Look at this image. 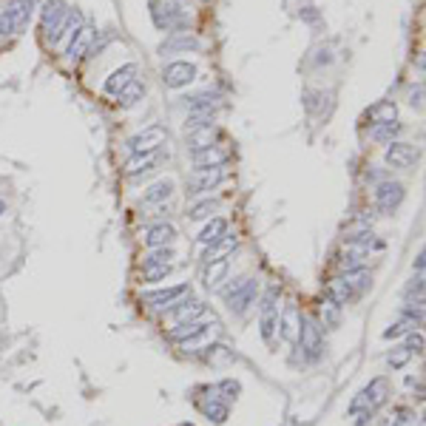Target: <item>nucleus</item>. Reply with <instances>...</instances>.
Listing matches in <instances>:
<instances>
[{
	"instance_id": "f257e3e1",
	"label": "nucleus",
	"mask_w": 426,
	"mask_h": 426,
	"mask_svg": "<svg viewBox=\"0 0 426 426\" xmlns=\"http://www.w3.org/2000/svg\"><path fill=\"white\" fill-rule=\"evenodd\" d=\"M148 6H151V20L157 29L162 32H179L191 23V15L188 9L182 6V0H148Z\"/></svg>"
},
{
	"instance_id": "f03ea898",
	"label": "nucleus",
	"mask_w": 426,
	"mask_h": 426,
	"mask_svg": "<svg viewBox=\"0 0 426 426\" xmlns=\"http://www.w3.org/2000/svg\"><path fill=\"white\" fill-rule=\"evenodd\" d=\"M387 401H389V381L387 378H375V381H370L367 389H361L359 395L352 398L349 415H359V412H373L375 415Z\"/></svg>"
},
{
	"instance_id": "7ed1b4c3",
	"label": "nucleus",
	"mask_w": 426,
	"mask_h": 426,
	"mask_svg": "<svg viewBox=\"0 0 426 426\" xmlns=\"http://www.w3.org/2000/svg\"><path fill=\"white\" fill-rule=\"evenodd\" d=\"M278 296H281V288H270L259 299V330H262L264 344H273L278 335Z\"/></svg>"
},
{
	"instance_id": "20e7f679",
	"label": "nucleus",
	"mask_w": 426,
	"mask_h": 426,
	"mask_svg": "<svg viewBox=\"0 0 426 426\" xmlns=\"http://www.w3.org/2000/svg\"><path fill=\"white\" fill-rule=\"evenodd\" d=\"M296 347L302 349V355L307 361H318L321 359V352H324V327H321L318 318H313V316L302 318V330H299Z\"/></svg>"
},
{
	"instance_id": "39448f33",
	"label": "nucleus",
	"mask_w": 426,
	"mask_h": 426,
	"mask_svg": "<svg viewBox=\"0 0 426 426\" xmlns=\"http://www.w3.org/2000/svg\"><path fill=\"white\" fill-rule=\"evenodd\" d=\"M418 157H420V151L412 146V142H401V139H395V142H389V146H387L384 162H387L389 168L406 171V168H412V165L418 162Z\"/></svg>"
},
{
	"instance_id": "423d86ee",
	"label": "nucleus",
	"mask_w": 426,
	"mask_h": 426,
	"mask_svg": "<svg viewBox=\"0 0 426 426\" xmlns=\"http://www.w3.org/2000/svg\"><path fill=\"white\" fill-rule=\"evenodd\" d=\"M165 136L168 134L162 125H148L146 131H139L136 136L128 139V148H131V154H151V151H160Z\"/></svg>"
},
{
	"instance_id": "0eeeda50",
	"label": "nucleus",
	"mask_w": 426,
	"mask_h": 426,
	"mask_svg": "<svg viewBox=\"0 0 426 426\" xmlns=\"http://www.w3.org/2000/svg\"><path fill=\"white\" fill-rule=\"evenodd\" d=\"M302 310L296 302H288L284 310L278 313V335L288 341V344H296L299 341V330H302Z\"/></svg>"
},
{
	"instance_id": "6e6552de",
	"label": "nucleus",
	"mask_w": 426,
	"mask_h": 426,
	"mask_svg": "<svg viewBox=\"0 0 426 426\" xmlns=\"http://www.w3.org/2000/svg\"><path fill=\"white\" fill-rule=\"evenodd\" d=\"M182 296H191V284H176V288H165V290H154V293H146L142 302L154 310H171L174 304L182 302Z\"/></svg>"
},
{
	"instance_id": "1a4fd4ad",
	"label": "nucleus",
	"mask_w": 426,
	"mask_h": 426,
	"mask_svg": "<svg viewBox=\"0 0 426 426\" xmlns=\"http://www.w3.org/2000/svg\"><path fill=\"white\" fill-rule=\"evenodd\" d=\"M256 299H259V281H256V278H245L225 302H228V307H231L236 316H242V313L250 310V304H256Z\"/></svg>"
},
{
	"instance_id": "9d476101",
	"label": "nucleus",
	"mask_w": 426,
	"mask_h": 426,
	"mask_svg": "<svg viewBox=\"0 0 426 426\" xmlns=\"http://www.w3.org/2000/svg\"><path fill=\"white\" fill-rule=\"evenodd\" d=\"M162 80H165L168 89H185L188 83L196 80V65L188 63V60H174V63L165 65Z\"/></svg>"
},
{
	"instance_id": "9b49d317",
	"label": "nucleus",
	"mask_w": 426,
	"mask_h": 426,
	"mask_svg": "<svg viewBox=\"0 0 426 426\" xmlns=\"http://www.w3.org/2000/svg\"><path fill=\"white\" fill-rule=\"evenodd\" d=\"M225 168H196L193 174H191V179H188V193H207V191H213L217 185H222L225 182Z\"/></svg>"
},
{
	"instance_id": "f8f14e48",
	"label": "nucleus",
	"mask_w": 426,
	"mask_h": 426,
	"mask_svg": "<svg viewBox=\"0 0 426 426\" xmlns=\"http://www.w3.org/2000/svg\"><path fill=\"white\" fill-rule=\"evenodd\" d=\"M94 37H97V29H94V26H89V23H83L75 34H71V43H68V49H65L68 63H80V60L89 54V49H91Z\"/></svg>"
},
{
	"instance_id": "ddd939ff",
	"label": "nucleus",
	"mask_w": 426,
	"mask_h": 426,
	"mask_svg": "<svg viewBox=\"0 0 426 426\" xmlns=\"http://www.w3.org/2000/svg\"><path fill=\"white\" fill-rule=\"evenodd\" d=\"M404 196H406V191L401 182H381L375 188V205L381 213H395L398 205L404 202Z\"/></svg>"
},
{
	"instance_id": "4468645a",
	"label": "nucleus",
	"mask_w": 426,
	"mask_h": 426,
	"mask_svg": "<svg viewBox=\"0 0 426 426\" xmlns=\"http://www.w3.org/2000/svg\"><path fill=\"white\" fill-rule=\"evenodd\" d=\"M65 15H68V9H65L63 0H46V4H43V9H40V26H43V32H46L49 40L54 37V32L65 20Z\"/></svg>"
},
{
	"instance_id": "2eb2a0df",
	"label": "nucleus",
	"mask_w": 426,
	"mask_h": 426,
	"mask_svg": "<svg viewBox=\"0 0 426 426\" xmlns=\"http://www.w3.org/2000/svg\"><path fill=\"white\" fill-rule=\"evenodd\" d=\"M34 9V0H9L6 4V29L9 32H23L29 26Z\"/></svg>"
},
{
	"instance_id": "dca6fc26",
	"label": "nucleus",
	"mask_w": 426,
	"mask_h": 426,
	"mask_svg": "<svg viewBox=\"0 0 426 426\" xmlns=\"http://www.w3.org/2000/svg\"><path fill=\"white\" fill-rule=\"evenodd\" d=\"M136 71H139V68H136V63H125V65H120L117 71H111V77L103 83V91H105V94H111V97H117V94H120L131 80H136Z\"/></svg>"
},
{
	"instance_id": "f3484780",
	"label": "nucleus",
	"mask_w": 426,
	"mask_h": 426,
	"mask_svg": "<svg viewBox=\"0 0 426 426\" xmlns=\"http://www.w3.org/2000/svg\"><path fill=\"white\" fill-rule=\"evenodd\" d=\"M207 313V304L199 302V299H188V302H179L171 307V316L176 324H191V321H199L202 316Z\"/></svg>"
},
{
	"instance_id": "a211bd4d",
	"label": "nucleus",
	"mask_w": 426,
	"mask_h": 426,
	"mask_svg": "<svg viewBox=\"0 0 426 426\" xmlns=\"http://www.w3.org/2000/svg\"><path fill=\"white\" fill-rule=\"evenodd\" d=\"M355 296H359V293H355L349 276H335V278H330V284H327V299H333L338 307L349 304Z\"/></svg>"
},
{
	"instance_id": "6ab92c4d",
	"label": "nucleus",
	"mask_w": 426,
	"mask_h": 426,
	"mask_svg": "<svg viewBox=\"0 0 426 426\" xmlns=\"http://www.w3.org/2000/svg\"><path fill=\"white\" fill-rule=\"evenodd\" d=\"M174 191H176V182H174V179H160V182H154L146 193H142V205H146V207L165 205V202L174 196Z\"/></svg>"
},
{
	"instance_id": "aec40b11",
	"label": "nucleus",
	"mask_w": 426,
	"mask_h": 426,
	"mask_svg": "<svg viewBox=\"0 0 426 426\" xmlns=\"http://www.w3.org/2000/svg\"><path fill=\"white\" fill-rule=\"evenodd\" d=\"M236 247H239V236L236 233H225L219 242H213L210 247H205V264L219 262V259H231Z\"/></svg>"
},
{
	"instance_id": "412c9836",
	"label": "nucleus",
	"mask_w": 426,
	"mask_h": 426,
	"mask_svg": "<svg viewBox=\"0 0 426 426\" xmlns=\"http://www.w3.org/2000/svg\"><path fill=\"white\" fill-rule=\"evenodd\" d=\"M228 160H231V151L217 148V146L202 148V151H193V165H196V168H222Z\"/></svg>"
},
{
	"instance_id": "4be33fe9",
	"label": "nucleus",
	"mask_w": 426,
	"mask_h": 426,
	"mask_svg": "<svg viewBox=\"0 0 426 426\" xmlns=\"http://www.w3.org/2000/svg\"><path fill=\"white\" fill-rule=\"evenodd\" d=\"M219 136V128L217 125H196L191 134H188V146L191 151H202V148H210L213 146V139Z\"/></svg>"
},
{
	"instance_id": "5701e85b",
	"label": "nucleus",
	"mask_w": 426,
	"mask_h": 426,
	"mask_svg": "<svg viewBox=\"0 0 426 426\" xmlns=\"http://www.w3.org/2000/svg\"><path fill=\"white\" fill-rule=\"evenodd\" d=\"M174 239H176V231H174V225H165V222H160V225L148 228V233H146V245H148V250H151V247H171V245H174Z\"/></svg>"
},
{
	"instance_id": "b1692460",
	"label": "nucleus",
	"mask_w": 426,
	"mask_h": 426,
	"mask_svg": "<svg viewBox=\"0 0 426 426\" xmlns=\"http://www.w3.org/2000/svg\"><path fill=\"white\" fill-rule=\"evenodd\" d=\"M160 165V151H151V154H134L125 165V174L128 176H139V174H146V171H154Z\"/></svg>"
},
{
	"instance_id": "393cba45",
	"label": "nucleus",
	"mask_w": 426,
	"mask_h": 426,
	"mask_svg": "<svg viewBox=\"0 0 426 426\" xmlns=\"http://www.w3.org/2000/svg\"><path fill=\"white\" fill-rule=\"evenodd\" d=\"M228 233V222L222 219V217H213L202 231H199V236H196V242L199 245H205V247H210L213 242H219L222 236Z\"/></svg>"
},
{
	"instance_id": "a878e982",
	"label": "nucleus",
	"mask_w": 426,
	"mask_h": 426,
	"mask_svg": "<svg viewBox=\"0 0 426 426\" xmlns=\"http://www.w3.org/2000/svg\"><path fill=\"white\" fill-rule=\"evenodd\" d=\"M202 333H207V321H191V324H176L174 330H168V338L174 344H182V341H191V338H199Z\"/></svg>"
},
{
	"instance_id": "bb28decb",
	"label": "nucleus",
	"mask_w": 426,
	"mask_h": 426,
	"mask_svg": "<svg viewBox=\"0 0 426 426\" xmlns=\"http://www.w3.org/2000/svg\"><path fill=\"white\" fill-rule=\"evenodd\" d=\"M199 409H202V415H205L207 420H213V423H225V420H228V401H222V398H217V395L205 398V401L199 404Z\"/></svg>"
},
{
	"instance_id": "cd10ccee",
	"label": "nucleus",
	"mask_w": 426,
	"mask_h": 426,
	"mask_svg": "<svg viewBox=\"0 0 426 426\" xmlns=\"http://www.w3.org/2000/svg\"><path fill=\"white\" fill-rule=\"evenodd\" d=\"M233 259V256H231ZM231 259H219V262H210V264H205V284L207 288H219V281L228 276V270H231Z\"/></svg>"
},
{
	"instance_id": "c85d7f7f",
	"label": "nucleus",
	"mask_w": 426,
	"mask_h": 426,
	"mask_svg": "<svg viewBox=\"0 0 426 426\" xmlns=\"http://www.w3.org/2000/svg\"><path fill=\"white\" fill-rule=\"evenodd\" d=\"M117 97H120V105H122V108H131V105H136L142 97H146V83H142V80H131Z\"/></svg>"
},
{
	"instance_id": "c756f323",
	"label": "nucleus",
	"mask_w": 426,
	"mask_h": 426,
	"mask_svg": "<svg viewBox=\"0 0 426 426\" xmlns=\"http://www.w3.org/2000/svg\"><path fill=\"white\" fill-rule=\"evenodd\" d=\"M401 131H404V125L395 120V122H381V125H373V131H370V136L375 139V142H395L398 136H401Z\"/></svg>"
},
{
	"instance_id": "7c9ffc66",
	"label": "nucleus",
	"mask_w": 426,
	"mask_h": 426,
	"mask_svg": "<svg viewBox=\"0 0 426 426\" xmlns=\"http://www.w3.org/2000/svg\"><path fill=\"white\" fill-rule=\"evenodd\" d=\"M395 117H398V108H395V103H392V100H384V103H378V105H373V108H370V125L395 122Z\"/></svg>"
},
{
	"instance_id": "2f4dec72",
	"label": "nucleus",
	"mask_w": 426,
	"mask_h": 426,
	"mask_svg": "<svg viewBox=\"0 0 426 426\" xmlns=\"http://www.w3.org/2000/svg\"><path fill=\"white\" fill-rule=\"evenodd\" d=\"M420 324H423L420 318H415V316H406V313H401V318H398L395 324H389V330H384V338H398V335H406V333L418 330Z\"/></svg>"
},
{
	"instance_id": "473e14b6",
	"label": "nucleus",
	"mask_w": 426,
	"mask_h": 426,
	"mask_svg": "<svg viewBox=\"0 0 426 426\" xmlns=\"http://www.w3.org/2000/svg\"><path fill=\"white\" fill-rule=\"evenodd\" d=\"M213 210H219V199H202V202H196V205L188 210V217H191L193 222H199V219H210Z\"/></svg>"
},
{
	"instance_id": "72a5a7b5",
	"label": "nucleus",
	"mask_w": 426,
	"mask_h": 426,
	"mask_svg": "<svg viewBox=\"0 0 426 426\" xmlns=\"http://www.w3.org/2000/svg\"><path fill=\"white\" fill-rule=\"evenodd\" d=\"M321 318H324V327L327 330H335L341 324V307L333 302V299H324L321 302Z\"/></svg>"
},
{
	"instance_id": "f704fd0d",
	"label": "nucleus",
	"mask_w": 426,
	"mask_h": 426,
	"mask_svg": "<svg viewBox=\"0 0 426 426\" xmlns=\"http://www.w3.org/2000/svg\"><path fill=\"white\" fill-rule=\"evenodd\" d=\"M338 267H341L344 276H349V273H355V270H364V253H359V250L344 253V256L338 259Z\"/></svg>"
},
{
	"instance_id": "c9c22d12",
	"label": "nucleus",
	"mask_w": 426,
	"mask_h": 426,
	"mask_svg": "<svg viewBox=\"0 0 426 426\" xmlns=\"http://www.w3.org/2000/svg\"><path fill=\"white\" fill-rule=\"evenodd\" d=\"M409 359H412V352H409L404 344H398V347H395V349L387 355V364H389L392 370H404V367L409 364Z\"/></svg>"
},
{
	"instance_id": "e433bc0d",
	"label": "nucleus",
	"mask_w": 426,
	"mask_h": 426,
	"mask_svg": "<svg viewBox=\"0 0 426 426\" xmlns=\"http://www.w3.org/2000/svg\"><path fill=\"white\" fill-rule=\"evenodd\" d=\"M174 250L171 247H151V253L142 259V264H171Z\"/></svg>"
},
{
	"instance_id": "4c0bfd02",
	"label": "nucleus",
	"mask_w": 426,
	"mask_h": 426,
	"mask_svg": "<svg viewBox=\"0 0 426 426\" xmlns=\"http://www.w3.org/2000/svg\"><path fill=\"white\" fill-rule=\"evenodd\" d=\"M171 273V264H142V278L146 281H160Z\"/></svg>"
},
{
	"instance_id": "58836bf2",
	"label": "nucleus",
	"mask_w": 426,
	"mask_h": 426,
	"mask_svg": "<svg viewBox=\"0 0 426 426\" xmlns=\"http://www.w3.org/2000/svg\"><path fill=\"white\" fill-rule=\"evenodd\" d=\"M174 49H182V51H185V49H199V43H196L193 37H188V34H179V37H174V40L162 43V49H160V51L165 54V51H174Z\"/></svg>"
},
{
	"instance_id": "ea45409f",
	"label": "nucleus",
	"mask_w": 426,
	"mask_h": 426,
	"mask_svg": "<svg viewBox=\"0 0 426 426\" xmlns=\"http://www.w3.org/2000/svg\"><path fill=\"white\" fill-rule=\"evenodd\" d=\"M406 335H409V338H406V344H404V347H406L412 355H420V352H423V347H426L423 333H420V330H412V333H406Z\"/></svg>"
},
{
	"instance_id": "a19ab883",
	"label": "nucleus",
	"mask_w": 426,
	"mask_h": 426,
	"mask_svg": "<svg viewBox=\"0 0 426 426\" xmlns=\"http://www.w3.org/2000/svg\"><path fill=\"white\" fill-rule=\"evenodd\" d=\"M205 349H210V352H207V361H213V364H219V361H231V349H228V347H222V344H213V347H205Z\"/></svg>"
},
{
	"instance_id": "79ce46f5",
	"label": "nucleus",
	"mask_w": 426,
	"mask_h": 426,
	"mask_svg": "<svg viewBox=\"0 0 426 426\" xmlns=\"http://www.w3.org/2000/svg\"><path fill=\"white\" fill-rule=\"evenodd\" d=\"M217 389H219V392H225V395H222L225 401H231V398H236V395L242 392V384H239V381H233V378H225Z\"/></svg>"
},
{
	"instance_id": "37998d69",
	"label": "nucleus",
	"mask_w": 426,
	"mask_h": 426,
	"mask_svg": "<svg viewBox=\"0 0 426 426\" xmlns=\"http://www.w3.org/2000/svg\"><path fill=\"white\" fill-rule=\"evenodd\" d=\"M420 97H423V86H415V89L409 91V105H412V108H420V105H423Z\"/></svg>"
},
{
	"instance_id": "c03bdc74",
	"label": "nucleus",
	"mask_w": 426,
	"mask_h": 426,
	"mask_svg": "<svg viewBox=\"0 0 426 426\" xmlns=\"http://www.w3.org/2000/svg\"><path fill=\"white\" fill-rule=\"evenodd\" d=\"M6 6H0V34H6Z\"/></svg>"
},
{
	"instance_id": "a18cd8bd",
	"label": "nucleus",
	"mask_w": 426,
	"mask_h": 426,
	"mask_svg": "<svg viewBox=\"0 0 426 426\" xmlns=\"http://www.w3.org/2000/svg\"><path fill=\"white\" fill-rule=\"evenodd\" d=\"M415 270H418V276H423V250H420L418 259H415Z\"/></svg>"
},
{
	"instance_id": "49530a36",
	"label": "nucleus",
	"mask_w": 426,
	"mask_h": 426,
	"mask_svg": "<svg viewBox=\"0 0 426 426\" xmlns=\"http://www.w3.org/2000/svg\"><path fill=\"white\" fill-rule=\"evenodd\" d=\"M4 213H6V202H4V199H0V217H4Z\"/></svg>"
}]
</instances>
